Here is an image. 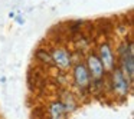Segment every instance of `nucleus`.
Instances as JSON below:
<instances>
[{"label":"nucleus","mask_w":134,"mask_h":119,"mask_svg":"<svg viewBox=\"0 0 134 119\" xmlns=\"http://www.w3.org/2000/svg\"><path fill=\"white\" fill-rule=\"evenodd\" d=\"M97 55L101 59L107 73L117 66V58H115V53H114V49H113V46H111V43L102 42L98 46V49H97Z\"/></svg>","instance_id":"nucleus-6"},{"label":"nucleus","mask_w":134,"mask_h":119,"mask_svg":"<svg viewBox=\"0 0 134 119\" xmlns=\"http://www.w3.org/2000/svg\"><path fill=\"white\" fill-rule=\"evenodd\" d=\"M35 58L38 62H41L45 66H53L52 62V56H51V50L48 49H38L35 53Z\"/></svg>","instance_id":"nucleus-9"},{"label":"nucleus","mask_w":134,"mask_h":119,"mask_svg":"<svg viewBox=\"0 0 134 119\" xmlns=\"http://www.w3.org/2000/svg\"><path fill=\"white\" fill-rule=\"evenodd\" d=\"M48 113H49V116H52V118H55V119L65 118V116L68 115L66 110H65L64 103L61 102V99L52 101L49 105H48Z\"/></svg>","instance_id":"nucleus-7"},{"label":"nucleus","mask_w":134,"mask_h":119,"mask_svg":"<svg viewBox=\"0 0 134 119\" xmlns=\"http://www.w3.org/2000/svg\"><path fill=\"white\" fill-rule=\"evenodd\" d=\"M61 102L64 103L65 110H66L68 115H69L71 112H74V110H76V108H78V101H76V98L71 92H64L62 93Z\"/></svg>","instance_id":"nucleus-8"},{"label":"nucleus","mask_w":134,"mask_h":119,"mask_svg":"<svg viewBox=\"0 0 134 119\" xmlns=\"http://www.w3.org/2000/svg\"><path fill=\"white\" fill-rule=\"evenodd\" d=\"M117 65L121 67V70L133 79L134 76V50H133V42L131 40H122L117 46L115 52Z\"/></svg>","instance_id":"nucleus-2"},{"label":"nucleus","mask_w":134,"mask_h":119,"mask_svg":"<svg viewBox=\"0 0 134 119\" xmlns=\"http://www.w3.org/2000/svg\"><path fill=\"white\" fill-rule=\"evenodd\" d=\"M84 62H85V66H87L88 72L91 75V79H105L107 70H105L104 65H102L101 59L98 58L97 52H90Z\"/></svg>","instance_id":"nucleus-5"},{"label":"nucleus","mask_w":134,"mask_h":119,"mask_svg":"<svg viewBox=\"0 0 134 119\" xmlns=\"http://www.w3.org/2000/svg\"><path fill=\"white\" fill-rule=\"evenodd\" d=\"M72 70V82L74 86L78 89L79 93H85L87 90H90V85H91V75L88 72L85 62L78 60L75 63H72L71 66Z\"/></svg>","instance_id":"nucleus-3"},{"label":"nucleus","mask_w":134,"mask_h":119,"mask_svg":"<svg viewBox=\"0 0 134 119\" xmlns=\"http://www.w3.org/2000/svg\"><path fill=\"white\" fill-rule=\"evenodd\" d=\"M107 75L108 79H110L108 87L113 92L114 98L120 99V101H125L131 92V87H133V79L128 78L118 65L114 69H111Z\"/></svg>","instance_id":"nucleus-1"},{"label":"nucleus","mask_w":134,"mask_h":119,"mask_svg":"<svg viewBox=\"0 0 134 119\" xmlns=\"http://www.w3.org/2000/svg\"><path fill=\"white\" fill-rule=\"evenodd\" d=\"M51 56H52L53 66L59 70H69L72 66V55L65 46H53L51 49Z\"/></svg>","instance_id":"nucleus-4"}]
</instances>
